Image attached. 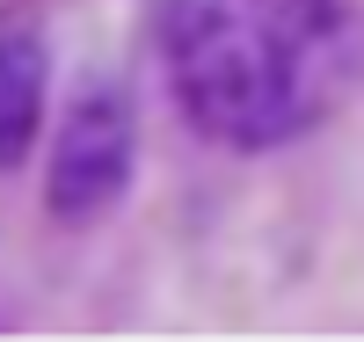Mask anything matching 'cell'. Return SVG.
<instances>
[{"mask_svg":"<svg viewBox=\"0 0 364 342\" xmlns=\"http://www.w3.org/2000/svg\"><path fill=\"white\" fill-rule=\"evenodd\" d=\"M44 117V44L0 37V168H15Z\"/></svg>","mask_w":364,"mask_h":342,"instance_id":"cell-3","label":"cell"},{"mask_svg":"<svg viewBox=\"0 0 364 342\" xmlns=\"http://www.w3.org/2000/svg\"><path fill=\"white\" fill-rule=\"evenodd\" d=\"M343 0H161V58L219 146H277L314 124Z\"/></svg>","mask_w":364,"mask_h":342,"instance_id":"cell-1","label":"cell"},{"mask_svg":"<svg viewBox=\"0 0 364 342\" xmlns=\"http://www.w3.org/2000/svg\"><path fill=\"white\" fill-rule=\"evenodd\" d=\"M132 146H139V124H132V95L109 80H87L66 124H58V146H51V175H44V197L58 219H95L124 197L132 182Z\"/></svg>","mask_w":364,"mask_h":342,"instance_id":"cell-2","label":"cell"}]
</instances>
